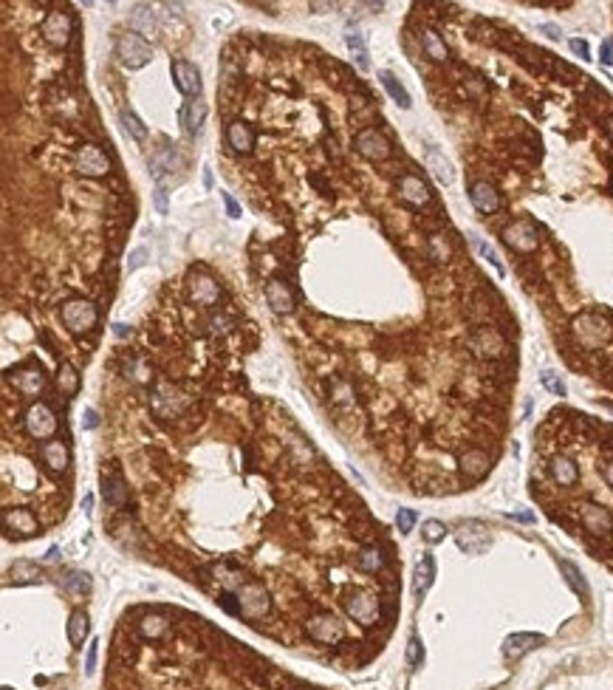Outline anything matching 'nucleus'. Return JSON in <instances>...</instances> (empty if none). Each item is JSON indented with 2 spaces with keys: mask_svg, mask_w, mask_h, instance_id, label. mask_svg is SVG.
Returning a JSON list of instances; mask_svg holds the SVG:
<instances>
[{
  "mask_svg": "<svg viewBox=\"0 0 613 690\" xmlns=\"http://www.w3.org/2000/svg\"><path fill=\"white\" fill-rule=\"evenodd\" d=\"M57 388L65 394V396H77L79 391V374L71 362H60V371H57Z\"/></svg>",
  "mask_w": 613,
  "mask_h": 690,
  "instance_id": "28",
  "label": "nucleus"
},
{
  "mask_svg": "<svg viewBox=\"0 0 613 690\" xmlns=\"http://www.w3.org/2000/svg\"><path fill=\"white\" fill-rule=\"evenodd\" d=\"M82 509H85L88 515L94 512V495H85V498H82Z\"/></svg>",
  "mask_w": 613,
  "mask_h": 690,
  "instance_id": "53",
  "label": "nucleus"
},
{
  "mask_svg": "<svg viewBox=\"0 0 613 690\" xmlns=\"http://www.w3.org/2000/svg\"><path fill=\"white\" fill-rule=\"evenodd\" d=\"M543 642H546V637H540V634H512L503 642V654H506V660H520L523 654L534 651Z\"/></svg>",
  "mask_w": 613,
  "mask_h": 690,
  "instance_id": "19",
  "label": "nucleus"
},
{
  "mask_svg": "<svg viewBox=\"0 0 613 690\" xmlns=\"http://www.w3.org/2000/svg\"><path fill=\"white\" fill-rule=\"evenodd\" d=\"M432 580H435V560H432V555H424V557L418 560V566H415V580H412L415 594L424 597V594L429 591Z\"/></svg>",
  "mask_w": 613,
  "mask_h": 690,
  "instance_id": "24",
  "label": "nucleus"
},
{
  "mask_svg": "<svg viewBox=\"0 0 613 690\" xmlns=\"http://www.w3.org/2000/svg\"><path fill=\"white\" fill-rule=\"evenodd\" d=\"M220 199H223V204H226L229 218H240V204L232 199V193H220Z\"/></svg>",
  "mask_w": 613,
  "mask_h": 690,
  "instance_id": "45",
  "label": "nucleus"
},
{
  "mask_svg": "<svg viewBox=\"0 0 613 690\" xmlns=\"http://www.w3.org/2000/svg\"><path fill=\"white\" fill-rule=\"evenodd\" d=\"M560 569H563V574H566V580H568V586L580 594V597H588V586H585V580H583V572L574 566V563H568V560H560Z\"/></svg>",
  "mask_w": 613,
  "mask_h": 690,
  "instance_id": "33",
  "label": "nucleus"
},
{
  "mask_svg": "<svg viewBox=\"0 0 613 690\" xmlns=\"http://www.w3.org/2000/svg\"><path fill=\"white\" fill-rule=\"evenodd\" d=\"M540 382H543L554 396H566V382H563L554 371H543V374H540Z\"/></svg>",
  "mask_w": 613,
  "mask_h": 690,
  "instance_id": "38",
  "label": "nucleus"
},
{
  "mask_svg": "<svg viewBox=\"0 0 613 690\" xmlns=\"http://www.w3.org/2000/svg\"><path fill=\"white\" fill-rule=\"evenodd\" d=\"M469 199H472V207L478 213H483V216H492L500 207V196H497V190L489 182H475L469 187Z\"/></svg>",
  "mask_w": 613,
  "mask_h": 690,
  "instance_id": "16",
  "label": "nucleus"
},
{
  "mask_svg": "<svg viewBox=\"0 0 613 690\" xmlns=\"http://www.w3.org/2000/svg\"><path fill=\"white\" fill-rule=\"evenodd\" d=\"M113 334H116V337H128V334H130V328H128V325H122V323H116V325H113Z\"/></svg>",
  "mask_w": 613,
  "mask_h": 690,
  "instance_id": "52",
  "label": "nucleus"
},
{
  "mask_svg": "<svg viewBox=\"0 0 613 690\" xmlns=\"http://www.w3.org/2000/svg\"><path fill=\"white\" fill-rule=\"evenodd\" d=\"M40 456H43V464H45L51 472H62V469L68 467V461H71V453H68L65 442H60V439L45 442V445L40 447Z\"/></svg>",
  "mask_w": 613,
  "mask_h": 690,
  "instance_id": "20",
  "label": "nucleus"
},
{
  "mask_svg": "<svg viewBox=\"0 0 613 690\" xmlns=\"http://www.w3.org/2000/svg\"><path fill=\"white\" fill-rule=\"evenodd\" d=\"M57 557H60V549H57V546H54V549H48V555H45V560H48V563H54Z\"/></svg>",
  "mask_w": 613,
  "mask_h": 690,
  "instance_id": "54",
  "label": "nucleus"
},
{
  "mask_svg": "<svg viewBox=\"0 0 613 690\" xmlns=\"http://www.w3.org/2000/svg\"><path fill=\"white\" fill-rule=\"evenodd\" d=\"M396 523H399V532H410L412 523H415V512L412 509H399L396 512Z\"/></svg>",
  "mask_w": 613,
  "mask_h": 690,
  "instance_id": "42",
  "label": "nucleus"
},
{
  "mask_svg": "<svg viewBox=\"0 0 613 690\" xmlns=\"http://www.w3.org/2000/svg\"><path fill=\"white\" fill-rule=\"evenodd\" d=\"M266 303L271 306L274 314H291L294 311V294L283 280H271L266 286Z\"/></svg>",
  "mask_w": 613,
  "mask_h": 690,
  "instance_id": "17",
  "label": "nucleus"
},
{
  "mask_svg": "<svg viewBox=\"0 0 613 690\" xmlns=\"http://www.w3.org/2000/svg\"><path fill=\"white\" fill-rule=\"evenodd\" d=\"M204 116H206V105L201 102V99L187 102V108L181 111V125H184V130H187V133L198 130V128H201V122H204Z\"/></svg>",
  "mask_w": 613,
  "mask_h": 690,
  "instance_id": "30",
  "label": "nucleus"
},
{
  "mask_svg": "<svg viewBox=\"0 0 613 690\" xmlns=\"http://www.w3.org/2000/svg\"><path fill=\"white\" fill-rule=\"evenodd\" d=\"M43 577H40V569L34 566V563H28V560H17L11 569H9V583H17V586H23V583H40Z\"/></svg>",
  "mask_w": 613,
  "mask_h": 690,
  "instance_id": "29",
  "label": "nucleus"
},
{
  "mask_svg": "<svg viewBox=\"0 0 613 690\" xmlns=\"http://www.w3.org/2000/svg\"><path fill=\"white\" fill-rule=\"evenodd\" d=\"M356 153H362L368 162H385L390 156V142L382 130L376 128H365L356 136Z\"/></svg>",
  "mask_w": 613,
  "mask_h": 690,
  "instance_id": "8",
  "label": "nucleus"
},
{
  "mask_svg": "<svg viewBox=\"0 0 613 690\" xmlns=\"http://www.w3.org/2000/svg\"><path fill=\"white\" fill-rule=\"evenodd\" d=\"M421 45H424V51H427V57L429 60H435V62H444L446 57H449V51H446V45H444V40L432 31V28H424L421 31Z\"/></svg>",
  "mask_w": 613,
  "mask_h": 690,
  "instance_id": "27",
  "label": "nucleus"
},
{
  "mask_svg": "<svg viewBox=\"0 0 613 690\" xmlns=\"http://www.w3.org/2000/svg\"><path fill=\"white\" fill-rule=\"evenodd\" d=\"M11 379V385L23 394V396H37L43 388H45V374H43V368L37 365V368H26V371H17V374H11L9 377Z\"/></svg>",
  "mask_w": 613,
  "mask_h": 690,
  "instance_id": "18",
  "label": "nucleus"
},
{
  "mask_svg": "<svg viewBox=\"0 0 613 690\" xmlns=\"http://www.w3.org/2000/svg\"><path fill=\"white\" fill-rule=\"evenodd\" d=\"M472 243H475V249L480 252V257H483V260H489V263L495 266V272H497V274H506V269H503V263H500L497 252H495V249H492V246H489L486 240H480L478 235H472Z\"/></svg>",
  "mask_w": 613,
  "mask_h": 690,
  "instance_id": "35",
  "label": "nucleus"
},
{
  "mask_svg": "<svg viewBox=\"0 0 613 690\" xmlns=\"http://www.w3.org/2000/svg\"><path fill=\"white\" fill-rule=\"evenodd\" d=\"M99 425V413L94 411V408H85V413H82V428L85 430H94Z\"/></svg>",
  "mask_w": 613,
  "mask_h": 690,
  "instance_id": "47",
  "label": "nucleus"
},
{
  "mask_svg": "<svg viewBox=\"0 0 613 690\" xmlns=\"http://www.w3.org/2000/svg\"><path fill=\"white\" fill-rule=\"evenodd\" d=\"M345 43H348V48L354 51L359 71H368V68H371V60H368V48H365L362 34H354V31H351V34H345Z\"/></svg>",
  "mask_w": 613,
  "mask_h": 690,
  "instance_id": "32",
  "label": "nucleus"
},
{
  "mask_svg": "<svg viewBox=\"0 0 613 690\" xmlns=\"http://www.w3.org/2000/svg\"><path fill=\"white\" fill-rule=\"evenodd\" d=\"M218 294H220V289H218V283L209 274H204V272L190 274V297L198 306H215L218 303Z\"/></svg>",
  "mask_w": 613,
  "mask_h": 690,
  "instance_id": "15",
  "label": "nucleus"
},
{
  "mask_svg": "<svg viewBox=\"0 0 613 690\" xmlns=\"http://www.w3.org/2000/svg\"><path fill=\"white\" fill-rule=\"evenodd\" d=\"M427 170L435 176V182L438 184H452L455 182V170H452V162L444 156V153H438L435 148H427Z\"/></svg>",
  "mask_w": 613,
  "mask_h": 690,
  "instance_id": "21",
  "label": "nucleus"
},
{
  "mask_svg": "<svg viewBox=\"0 0 613 690\" xmlns=\"http://www.w3.org/2000/svg\"><path fill=\"white\" fill-rule=\"evenodd\" d=\"M379 79H382V85H385V91L390 94V99L396 102V105H402V108H410L412 105V99H410L407 88L390 74V71H379Z\"/></svg>",
  "mask_w": 613,
  "mask_h": 690,
  "instance_id": "26",
  "label": "nucleus"
},
{
  "mask_svg": "<svg viewBox=\"0 0 613 690\" xmlns=\"http://www.w3.org/2000/svg\"><path fill=\"white\" fill-rule=\"evenodd\" d=\"M153 199H156V210H159L162 216H167V190H164V184H156Z\"/></svg>",
  "mask_w": 613,
  "mask_h": 690,
  "instance_id": "43",
  "label": "nucleus"
},
{
  "mask_svg": "<svg viewBox=\"0 0 613 690\" xmlns=\"http://www.w3.org/2000/svg\"><path fill=\"white\" fill-rule=\"evenodd\" d=\"M568 45H571V51H574L577 57H583V60H591V51H588V43H585V40L574 37V40H571Z\"/></svg>",
  "mask_w": 613,
  "mask_h": 690,
  "instance_id": "44",
  "label": "nucleus"
},
{
  "mask_svg": "<svg viewBox=\"0 0 613 690\" xmlns=\"http://www.w3.org/2000/svg\"><path fill=\"white\" fill-rule=\"evenodd\" d=\"M116 57H119V62H122L125 68L136 71V68H145V65L153 60V45H150L142 34H136V31H125V34H119V40H116Z\"/></svg>",
  "mask_w": 613,
  "mask_h": 690,
  "instance_id": "2",
  "label": "nucleus"
},
{
  "mask_svg": "<svg viewBox=\"0 0 613 690\" xmlns=\"http://www.w3.org/2000/svg\"><path fill=\"white\" fill-rule=\"evenodd\" d=\"M122 125H125V130H128L136 142H145V139H147V128H145L142 119H139L133 111H128V108L122 111Z\"/></svg>",
  "mask_w": 613,
  "mask_h": 690,
  "instance_id": "34",
  "label": "nucleus"
},
{
  "mask_svg": "<svg viewBox=\"0 0 613 690\" xmlns=\"http://www.w3.org/2000/svg\"><path fill=\"white\" fill-rule=\"evenodd\" d=\"M147 257H150V249H147V246H139V249H133V252L128 255V272H136V269H142V266L147 263Z\"/></svg>",
  "mask_w": 613,
  "mask_h": 690,
  "instance_id": "39",
  "label": "nucleus"
},
{
  "mask_svg": "<svg viewBox=\"0 0 613 690\" xmlns=\"http://www.w3.org/2000/svg\"><path fill=\"white\" fill-rule=\"evenodd\" d=\"M226 139H229V148L237 150V153H249L254 148V130L246 122H240V119H235L226 128Z\"/></svg>",
  "mask_w": 613,
  "mask_h": 690,
  "instance_id": "22",
  "label": "nucleus"
},
{
  "mask_svg": "<svg viewBox=\"0 0 613 690\" xmlns=\"http://www.w3.org/2000/svg\"><path fill=\"white\" fill-rule=\"evenodd\" d=\"M469 345H472V351H475L480 360H497V357H503V351H506V343H503V337H500L495 328H478V331L469 337Z\"/></svg>",
  "mask_w": 613,
  "mask_h": 690,
  "instance_id": "11",
  "label": "nucleus"
},
{
  "mask_svg": "<svg viewBox=\"0 0 613 690\" xmlns=\"http://www.w3.org/2000/svg\"><path fill=\"white\" fill-rule=\"evenodd\" d=\"M156 14L150 11V6H136L130 14V31L136 34H156Z\"/></svg>",
  "mask_w": 613,
  "mask_h": 690,
  "instance_id": "25",
  "label": "nucleus"
},
{
  "mask_svg": "<svg viewBox=\"0 0 613 690\" xmlns=\"http://www.w3.org/2000/svg\"><path fill=\"white\" fill-rule=\"evenodd\" d=\"M608 136H611V142H613V116L608 119Z\"/></svg>",
  "mask_w": 613,
  "mask_h": 690,
  "instance_id": "55",
  "label": "nucleus"
},
{
  "mask_svg": "<svg viewBox=\"0 0 613 690\" xmlns=\"http://www.w3.org/2000/svg\"><path fill=\"white\" fill-rule=\"evenodd\" d=\"M62 586H65L71 594H82V591L91 589V580H88L85 572H71L68 577H62Z\"/></svg>",
  "mask_w": 613,
  "mask_h": 690,
  "instance_id": "36",
  "label": "nucleus"
},
{
  "mask_svg": "<svg viewBox=\"0 0 613 690\" xmlns=\"http://www.w3.org/2000/svg\"><path fill=\"white\" fill-rule=\"evenodd\" d=\"M540 31H546V37H551V40H560L563 34H560V28L557 26H551V23H543L540 26Z\"/></svg>",
  "mask_w": 613,
  "mask_h": 690,
  "instance_id": "50",
  "label": "nucleus"
},
{
  "mask_svg": "<svg viewBox=\"0 0 613 690\" xmlns=\"http://www.w3.org/2000/svg\"><path fill=\"white\" fill-rule=\"evenodd\" d=\"M62 323L74 334H85L96 325V306L91 300H68L62 306Z\"/></svg>",
  "mask_w": 613,
  "mask_h": 690,
  "instance_id": "5",
  "label": "nucleus"
},
{
  "mask_svg": "<svg viewBox=\"0 0 613 690\" xmlns=\"http://www.w3.org/2000/svg\"><path fill=\"white\" fill-rule=\"evenodd\" d=\"M509 518L523 521V523H532V521H534V515H532V512H514V515H509Z\"/></svg>",
  "mask_w": 613,
  "mask_h": 690,
  "instance_id": "51",
  "label": "nucleus"
},
{
  "mask_svg": "<svg viewBox=\"0 0 613 690\" xmlns=\"http://www.w3.org/2000/svg\"><path fill=\"white\" fill-rule=\"evenodd\" d=\"M173 79H176L181 94H187V96H198L201 94V71L190 60H176L173 62Z\"/></svg>",
  "mask_w": 613,
  "mask_h": 690,
  "instance_id": "13",
  "label": "nucleus"
},
{
  "mask_svg": "<svg viewBox=\"0 0 613 690\" xmlns=\"http://www.w3.org/2000/svg\"><path fill=\"white\" fill-rule=\"evenodd\" d=\"M71 28H74V20H71L68 11H51V14L43 20V26H40L43 37H45L51 45H57V48L68 45V40H71Z\"/></svg>",
  "mask_w": 613,
  "mask_h": 690,
  "instance_id": "9",
  "label": "nucleus"
},
{
  "mask_svg": "<svg viewBox=\"0 0 613 690\" xmlns=\"http://www.w3.org/2000/svg\"><path fill=\"white\" fill-rule=\"evenodd\" d=\"M3 529H6V535H14V538L40 535V523H37L34 512L26 509V506H9V509H3Z\"/></svg>",
  "mask_w": 613,
  "mask_h": 690,
  "instance_id": "6",
  "label": "nucleus"
},
{
  "mask_svg": "<svg viewBox=\"0 0 613 690\" xmlns=\"http://www.w3.org/2000/svg\"><path fill=\"white\" fill-rule=\"evenodd\" d=\"M583 532H588L591 540H611L613 538V512L600 501H583L577 509Z\"/></svg>",
  "mask_w": 613,
  "mask_h": 690,
  "instance_id": "1",
  "label": "nucleus"
},
{
  "mask_svg": "<svg viewBox=\"0 0 613 690\" xmlns=\"http://www.w3.org/2000/svg\"><path fill=\"white\" fill-rule=\"evenodd\" d=\"M421 660H424V648H421V640H418V637H410V642H407V662H410V668H418V665H421Z\"/></svg>",
  "mask_w": 613,
  "mask_h": 690,
  "instance_id": "40",
  "label": "nucleus"
},
{
  "mask_svg": "<svg viewBox=\"0 0 613 690\" xmlns=\"http://www.w3.org/2000/svg\"><path fill=\"white\" fill-rule=\"evenodd\" d=\"M232 594L237 600V608H240L243 620H263L269 614V608H271L269 591L260 583H240Z\"/></svg>",
  "mask_w": 613,
  "mask_h": 690,
  "instance_id": "3",
  "label": "nucleus"
},
{
  "mask_svg": "<svg viewBox=\"0 0 613 690\" xmlns=\"http://www.w3.org/2000/svg\"><path fill=\"white\" fill-rule=\"evenodd\" d=\"M429 246H432V257L435 260H446V246H441V235H432Z\"/></svg>",
  "mask_w": 613,
  "mask_h": 690,
  "instance_id": "46",
  "label": "nucleus"
},
{
  "mask_svg": "<svg viewBox=\"0 0 613 690\" xmlns=\"http://www.w3.org/2000/svg\"><path fill=\"white\" fill-rule=\"evenodd\" d=\"M600 472H602V481H605V484H608V486H611V489H613V456H611V459H605V461H602V467H600Z\"/></svg>",
  "mask_w": 613,
  "mask_h": 690,
  "instance_id": "48",
  "label": "nucleus"
},
{
  "mask_svg": "<svg viewBox=\"0 0 613 690\" xmlns=\"http://www.w3.org/2000/svg\"><path fill=\"white\" fill-rule=\"evenodd\" d=\"M399 193H402L405 201L418 204V207L429 201V190H427V184H424L418 176H405V179L399 182Z\"/></svg>",
  "mask_w": 613,
  "mask_h": 690,
  "instance_id": "23",
  "label": "nucleus"
},
{
  "mask_svg": "<svg viewBox=\"0 0 613 690\" xmlns=\"http://www.w3.org/2000/svg\"><path fill=\"white\" fill-rule=\"evenodd\" d=\"M102 495H105V503L111 509H122L125 501H128V486H125V478L119 469H111L108 475L102 472Z\"/></svg>",
  "mask_w": 613,
  "mask_h": 690,
  "instance_id": "14",
  "label": "nucleus"
},
{
  "mask_svg": "<svg viewBox=\"0 0 613 690\" xmlns=\"http://www.w3.org/2000/svg\"><path fill=\"white\" fill-rule=\"evenodd\" d=\"M26 430L28 436L40 439V442H51L54 433H57V413L45 405V402H34L28 411H26Z\"/></svg>",
  "mask_w": 613,
  "mask_h": 690,
  "instance_id": "4",
  "label": "nucleus"
},
{
  "mask_svg": "<svg viewBox=\"0 0 613 690\" xmlns=\"http://www.w3.org/2000/svg\"><path fill=\"white\" fill-rule=\"evenodd\" d=\"M77 170H79L82 176L99 179V176H108V170H111V159H108L96 145H85V148H79V153H77Z\"/></svg>",
  "mask_w": 613,
  "mask_h": 690,
  "instance_id": "10",
  "label": "nucleus"
},
{
  "mask_svg": "<svg viewBox=\"0 0 613 690\" xmlns=\"http://www.w3.org/2000/svg\"><path fill=\"white\" fill-rule=\"evenodd\" d=\"M503 240H506L514 252H534L537 243H540L534 224H529V221H514V224H509V227L503 230Z\"/></svg>",
  "mask_w": 613,
  "mask_h": 690,
  "instance_id": "12",
  "label": "nucleus"
},
{
  "mask_svg": "<svg viewBox=\"0 0 613 690\" xmlns=\"http://www.w3.org/2000/svg\"><path fill=\"white\" fill-rule=\"evenodd\" d=\"M96 657H99V640H91L88 654H85V674H94L96 671Z\"/></svg>",
  "mask_w": 613,
  "mask_h": 690,
  "instance_id": "41",
  "label": "nucleus"
},
{
  "mask_svg": "<svg viewBox=\"0 0 613 690\" xmlns=\"http://www.w3.org/2000/svg\"><path fill=\"white\" fill-rule=\"evenodd\" d=\"M455 540H458V546H461L466 555H480V552L489 549L492 535H489V529H486L480 521H466V523H461V529L455 532Z\"/></svg>",
  "mask_w": 613,
  "mask_h": 690,
  "instance_id": "7",
  "label": "nucleus"
},
{
  "mask_svg": "<svg viewBox=\"0 0 613 690\" xmlns=\"http://www.w3.org/2000/svg\"><path fill=\"white\" fill-rule=\"evenodd\" d=\"M88 637V614L85 611H74L68 620V640L74 645H82V640Z\"/></svg>",
  "mask_w": 613,
  "mask_h": 690,
  "instance_id": "31",
  "label": "nucleus"
},
{
  "mask_svg": "<svg viewBox=\"0 0 613 690\" xmlns=\"http://www.w3.org/2000/svg\"><path fill=\"white\" fill-rule=\"evenodd\" d=\"M3 690H11V688H3Z\"/></svg>",
  "mask_w": 613,
  "mask_h": 690,
  "instance_id": "56",
  "label": "nucleus"
},
{
  "mask_svg": "<svg viewBox=\"0 0 613 690\" xmlns=\"http://www.w3.org/2000/svg\"><path fill=\"white\" fill-rule=\"evenodd\" d=\"M602 62H605V65H613V43L611 40L602 43Z\"/></svg>",
  "mask_w": 613,
  "mask_h": 690,
  "instance_id": "49",
  "label": "nucleus"
},
{
  "mask_svg": "<svg viewBox=\"0 0 613 690\" xmlns=\"http://www.w3.org/2000/svg\"><path fill=\"white\" fill-rule=\"evenodd\" d=\"M421 535H424L427 543H438V540H444L446 526H444L441 521H424V523H421Z\"/></svg>",
  "mask_w": 613,
  "mask_h": 690,
  "instance_id": "37",
  "label": "nucleus"
}]
</instances>
